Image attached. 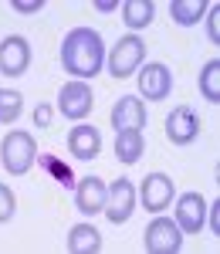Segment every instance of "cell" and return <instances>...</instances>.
<instances>
[{"label":"cell","instance_id":"24","mask_svg":"<svg viewBox=\"0 0 220 254\" xmlns=\"http://www.w3.org/2000/svg\"><path fill=\"white\" fill-rule=\"evenodd\" d=\"M44 7V0H14V10L17 14H38Z\"/></svg>","mask_w":220,"mask_h":254},{"label":"cell","instance_id":"3","mask_svg":"<svg viewBox=\"0 0 220 254\" xmlns=\"http://www.w3.org/2000/svg\"><path fill=\"white\" fill-rule=\"evenodd\" d=\"M146 58V44H142L136 34H125V38L115 41V48L109 51V75L112 78H132L136 68Z\"/></svg>","mask_w":220,"mask_h":254},{"label":"cell","instance_id":"4","mask_svg":"<svg viewBox=\"0 0 220 254\" xmlns=\"http://www.w3.org/2000/svg\"><path fill=\"white\" fill-rule=\"evenodd\" d=\"M183 248V231L169 217H153L146 227V251L149 254H176Z\"/></svg>","mask_w":220,"mask_h":254},{"label":"cell","instance_id":"22","mask_svg":"<svg viewBox=\"0 0 220 254\" xmlns=\"http://www.w3.org/2000/svg\"><path fill=\"white\" fill-rule=\"evenodd\" d=\"M14 210H17V200H14V193L0 183V224H7V220L14 217Z\"/></svg>","mask_w":220,"mask_h":254},{"label":"cell","instance_id":"9","mask_svg":"<svg viewBox=\"0 0 220 254\" xmlns=\"http://www.w3.org/2000/svg\"><path fill=\"white\" fill-rule=\"evenodd\" d=\"M173 92V75L163 61H153L139 71V95L149 102H163V98Z\"/></svg>","mask_w":220,"mask_h":254},{"label":"cell","instance_id":"10","mask_svg":"<svg viewBox=\"0 0 220 254\" xmlns=\"http://www.w3.org/2000/svg\"><path fill=\"white\" fill-rule=\"evenodd\" d=\"M200 132V119L197 112H190V105H176L169 116H166V139L176 142V146H190Z\"/></svg>","mask_w":220,"mask_h":254},{"label":"cell","instance_id":"19","mask_svg":"<svg viewBox=\"0 0 220 254\" xmlns=\"http://www.w3.org/2000/svg\"><path fill=\"white\" fill-rule=\"evenodd\" d=\"M38 163H41V166H44L51 176H55V180H58L61 187H68V190H75V187H78V176H75V170H71L64 159H58L55 153H44V156L38 153Z\"/></svg>","mask_w":220,"mask_h":254},{"label":"cell","instance_id":"1","mask_svg":"<svg viewBox=\"0 0 220 254\" xmlns=\"http://www.w3.org/2000/svg\"><path fill=\"white\" fill-rule=\"evenodd\" d=\"M61 64L68 75H75V81H85L92 75H99L105 64V44L102 34L92 27H75L68 31L61 41Z\"/></svg>","mask_w":220,"mask_h":254},{"label":"cell","instance_id":"18","mask_svg":"<svg viewBox=\"0 0 220 254\" xmlns=\"http://www.w3.org/2000/svg\"><path fill=\"white\" fill-rule=\"evenodd\" d=\"M142 149H146L142 132L125 129V132H119V136H115V156H119V163H125V166H132V163L142 156Z\"/></svg>","mask_w":220,"mask_h":254},{"label":"cell","instance_id":"26","mask_svg":"<svg viewBox=\"0 0 220 254\" xmlns=\"http://www.w3.org/2000/svg\"><path fill=\"white\" fill-rule=\"evenodd\" d=\"M210 227H214V234L220 237V200L210 207Z\"/></svg>","mask_w":220,"mask_h":254},{"label":"cell","instance_id":"7","mask_svg":"<svg viewBox=\"0 0 220 254\" xmlns=\"http://www.w3.org/2000/svg\"><path fill=\"white\" fill-rule=\"evenodd\" d=\"M173 196H176V187H173V180H169L166 173H149L146 180H142L139 200H142V207H146L149 214L166 210V207L173 203Z\"/></svg>","mask_w":220,"mask_h":254},{"label":"cell","instance_id":"6","mask_svg":"<svg viewBox=\"0 0 220 254\" xmlns=\"http://www.w3.org/2000/svg\"><path fill=\"white\" fill-rule=\"evenodd\" d=\"M136 210V187L129 180H115L109 183V196H105V210L102 214L109 217L112 224H125Z\"/></svg>","mask_w":220,"mask_h":254},{"label":"cell","instance_id":"11","mask_svg":"<svg viewBox=\"0 0 220 254\" xmlns=\"http://www.w3.org/2000/svg\"><path fill=\"white\" fill-rule=\"evenodd\" d=\"M207 220V200L200 193H183L176 200V227L183 234H200Z\"/></svg>","mask_w":220,"mask_h":254},{"label":"cell","instance_id":"5","mask_svg":"<svg viewBox=\"0 0 220 254\" xmlns=\"http://www.w3.org/2000/svg\"><path fill=\"white\" fill-rule=\"evenodd\" d=\"M92 105H95V95H92V88L85 85V81H68V85H61L58 92V112L64 119H81L92 112Z\"/></svg>","mask_w":220,"mask_h":254},{"label":"cell","instance_id":"13","mask_svg":"<svg viewBox=\"0 0 220 254\" xmlns=\"http://www.w3.org/2000/svg\"><path fill=\"white\" fill-rule=\"evenodd\" d=\"M142 126H146V102H139L136 95H125L115 102V109H112V129H132V132H139Z\"/></svg>","mask_w":220,"mask_h":254},{"label":"cell","instance_id":"12","mask_svg":"<svg viewBox=\"0 0 220 254\" xmlns=\"http://www.w3.org/2000/svg\"><path fill=\"white\" fill-rule=\"evenodd\" d=\"M105 196H109V187L99 176H81L78 187H75V203H78L81 214H88V217L105 210Z\"/></svg>","mask_w":220,"mask_h":254},{"label":"cell","instance_id":"21","mask_svg":"<svg viewBox=\"0 0 220 254\" xmlns=\"http://www.w3.org/2000/svg\"><path fill=\"white\" fill-rule=\"evenodd\" d=\"M24 112V95L14 92V88H0V122H14V119Z\"/></svg>","mask_w":220,"mask_h":254},{"label":"cell","instance_id":"15","mask_svg":"<svg viewBox=\"0 0 220 254\" xmlns=\"http://www.w3.org/2000/svg\"><path fill=\"white\" fill-rule=\"evenodd\" d=\"M153 14H156V3L153 0H125L122 3V20L129 31H142L153 24Z\"/></svg>","mask_w":220,"mask_h":254},{"label":"cell","instance_id":"23","mask_svg":"<svg viewBox=\"0 0 220 254\" xmlns=\"http://www.w3.org/2000/svg\"><path fill=\"white\" fill-rule=\"evenodd\" d=\"M207 34H210V41H214V44H220V3H214V7H210V17H207Z\"/></svg>","mask_w":220,"mask_h":254},{"label":"cell","instance_id":"20","mask_svg":"<svg viewBox=\"0 0 220 254\" xmlns=\"http://www.w3.org/2000/svg\"><path fill=\"white\" fill-rule=\"evenodd\" d=\"M200 92H203L207 102H214V105L220 102V58H214V61H207V64H203V71H200Z\"/></svg>","mask_w":220,"mask_h":254},{"label":"cell","instance_id":"2","mask_svg":"<svg viewBox=\"0 0 220 254\" xmlns=\"http://www.w3.org/2000/svg\"><path fill=\"white\" fill-rule=\"evenodd\" d=\"M0 163L14 176H24L38 163V142L27 136V132H7L3 146H0Z\"/></svg>","mask_w":220,"mask_h":254},{"label":"cell","instance_id":"27","mask_svg":"<svg viewBox=\"0 0 220 254\" xmlns=\"http://www.w3.org/2000/svg\"><path fill=\"white\" fill-rule=\"evenodd\" d=\"M115 7H119L115 0H95V10H102V14H112Z\"/></svg>","mask_w":220,"mask_h":254},{"label":"cell","instance_id":"8","mask_svg":"<svg viewBox=\"0 0 220 254\" xmlns=\"http://www.w3.org/2000/svg\"><path fill=\"white\" fill-rule=\"evenodd\" d=\"M27 64H31V44H27V38L10 34V38L0 41V71L3 75L20 78L27 71Z\"/></svg>","mask_w":220,"mask_h":254},{"label":"cell","instance_id":"25","mask_svg":"<svg viewBox=\"0 0 220 254\" xmlns=\"http://www.w3.org/2000/svg\"><path fill=\"white\" fill-rule=\"evenodd\" d=\"M34 122H38V129H48V122H51V105L48 102L34 109Z\"/></svg>","mask_w":220,"mask_h":254},{"label":"cell","instance_id":"14","mask_svg":"<svg viewBox=\"0 0 220 254\" xmlns=\"http://www.w3.org/2000/svg\"><path fill=\"white\" fill-rule=\"evenodd\" d=\"M68 149H71V156L78 159H95L102 153V136L95 126H85V122H78L71 132H68Z\"/></svg>","mask_w":220,"mask_h":254},{"label":"cell","instance_id":"17","mask_svg":"<svg viewBox=\"0 0 220 254\" xmlns=\"http://www.w3.org/2000/svg\"><path fill=\"white\" fill-rule=\"evenodd\" d=\"M207 10H210V3H207V0H173V3H169L173 20H176V24H183V27H193V24L207 14Z\"/></svg>","mask_w":220,"mask_h":254},{"label":"cell","instance_id":"16","mask_svg":"<svg viewBox=\"0 0 220 254\" xmlns=\"http://www.w3.org/2000/svg\"><path fill=\"white\" fill-rule=\"evenodd\" d=\"M68 251L71 254H95V251H102V234L92 227V224H78V227H71V234H68Z\"/></svg>","mask_w":220,"mask_h":254}]
</instances>
